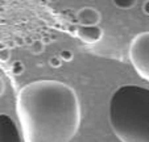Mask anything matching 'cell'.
Returning <instances> with one entry per match:
<instances>
[{"label":"cell","mask_w":149,"mask_h":142,"mask_svg":"<svg viewBox=\"0 0 149 142\" xmlns=\"http://www.w3.org/2000/svg\"><path fill=\"white\" fill-rule=\"evenodd\" d=\"M77 19H78L79 25H98L102 16L98 9L93 7H83L78 11Z\"/></svg>","instance_id":"6"},{"label":"cell","mask_w":149,"mask_h":142,"mask_svg":"<svg viewBox=\"0 0 149 142\" xmlns=\"http://www.w3.org/2000/svg\"><path fill=\"white\" fill-rule=\"evenodd\" d=\"M139 0H112V3L115 4V7L120 9H130L132 7L136 6Z\"/></svg>","instance_id":"7"},{"label":"cell","mask_w":149,"mask_h":142,"mask_svg":"<svg viewBox=\"0 0 149 142\" xmlns=\"http://www.w3.org/2000/svg\"><path fill=\"white\" fill-rule=\"evenodd\" d=\"M59 58H61L62 61H71V59H73V53H71L70 50H62L61 53H59Z\"/></svg>","instance_id":"9"},{"label":"cell","mask_w":149,"mask_h":142,"mask_svg":"<svg viewBox=\"0 0 149 142\" xmlns=\"http://www.w3.org/2000/svg\"><path fill=\"white\" fill-rule=\"evenodd\" d=\"M143 11H144V13L149 16V0L145 1V4H144V7H143Z\"/></svg>","instance_id":"12"},{"label":"cell","mask_w":149,"mask_h":142,"mask_svg":"<svg viewBox=\"0 0 149 142\" xmlns=\"http://www.w3.org/2000/svg\"><path fill=\"white\" fill-rule=\"evenodd\" d=\"M130 61L136 73L149 82V32L133 37L130 45Z\"/></svg>","instance_id":"3"},{"label":"cell","mask_w":149,"mask_h":142,"mask_svg":"<svg viewBox=\"0 0 149 142\" xmlns=\"http://www.w3.org/2000/svg\"><path fill=\"white\" fill-rule=\"evenodd\" d=\"M61 61L62 59L59 58V57H52L50 61H49V63H50L52 67H59L61 66Z\"/></svg>","instance_id":"10"},{"label":"cell","mask_w":149,"mask_h":142,"mask_svg":"<svg viewBox=\"0 0 149 142\" xmlns=\"http://www.w3.org/2000/svg\"><path fill=\"white\" fill-rule=\"evenodd\" d=\"M16 112L24 142H71L81 126V103L74 88L41 79L20 88Z\"/></svg>","instance_id":"1"},{"label":"cell","mask_w":149,"mask_h":142,"mask_svg":"<svg viewBox=\"0 0 149 142\" xmlns=\"http://www.w3.org/2000/svg\"><path fill=\"white\" fill-rule=\"evenodd\" d=\"M0 142H24L23 133L9 114H0Z\"/></svg>","instance_id":"4"},{"label":"cell","mask_w":149,"mask_h":142,"mask_svg":"<svg viewBox=\"0 0 149 142\" xmlns=\"http://www.w3.org/2000/svg\"><path fill=\"white\" fill-rule=\"evenodd\" d=\"M11 71L15 74V75H20V74L24 71V66H23V63L20 61H16V62H13L12 63V66H11Z\"/></svg>","instance_id":"8"},{"label":"cell","mask_w":149,"mask_h":142,"mask_svg":"<svg viewBox=\"0 0 149 142\" xmlns=\"http://www.w3.org/2000/svg\"><path fill=\"white\" fill-rule=\"evenodd\" d=\"M8 58H9V51L7 50H1V62H6V61H8Z\"/></svg>","instance_id":"11"},{"label":"cell","mask_w":149,"mask_h":142,"mask_svg":"<svg viewBox=\"0 0 149 142\" xmlns=\"http://www.w3.org/2000/svg\"><path fill=\"white\" fill-rule=\"evenodd\" d=\"M77 36L84 44H96L103 37V29L99 25H79L77 29Z\"/></svg>","instance_id":"5"},{"label":"cell","mask_w":149,"mask_h":142,"mask_svg":"<svg viewBox=\"0 0 149 142\" xmlns=\"http://www.w3.org/2000/svg\"><path fill=\"white\" fill-rule=\"evenodd\" d=\"M108 123L120 142H149V88L124 84L108 103Z\"/></svg>","instance_id":"2"}]
</instances>
